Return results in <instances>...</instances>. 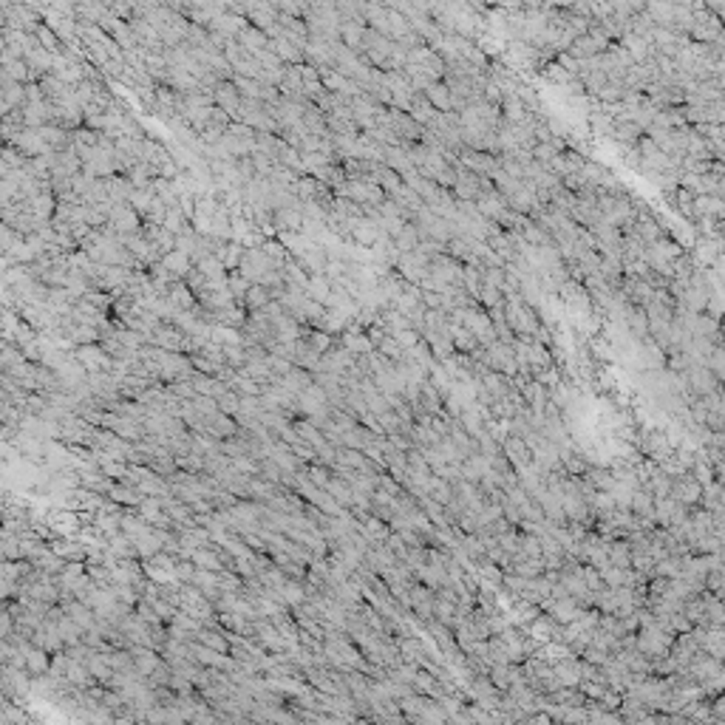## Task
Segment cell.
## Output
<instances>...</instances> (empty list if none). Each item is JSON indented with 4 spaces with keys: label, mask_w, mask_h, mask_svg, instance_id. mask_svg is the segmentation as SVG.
I'll list each match as a JSON object with an SVG mask.
<instances>
[{
    "label": "cell",
    "mask_w": 725,
    "mask_h": 725,
    "mask_svg": "<svg viewBox=\"0 0 725 725\" xmlns=\"http://www.w3.org/2000/svg\"><path fill=\"white\" fill-rule=\"evenodd\" d=\"M235 42L247 52V54H258V52H267L270 49V37L264 34V31H258L255 26H244L241 31H238V37H235Z\"/></svg>",
    "instance_id": "12"
},
{
    "label": "cell",
    "mask_w": 725,
    "mask_h": 725,
    "mask_svg": "<svg viewBox=\"0 0 725 725\" xmlns=\"http://www.w3.org/2000/svg\"><path fill=\"white\" fill-rule=\"evenodd\" d=\"M366 29H368L366 20H340V42H343L349 52L360 54L363 52V31Z\"/></svg>",
    "instance_id": "11"
},
{
    "label": "cell",
    "mask_w": 725,
    "mask_h": 725,
    "mask_svg": "<svg viewBox=\"0 0 725 725\" xmlns=\"http://www.w3.org/2000/svg\"><path fill=\"white\" fill-rule=\"evenodd\" d=\"M394 340H397V343H400V349H403V352H411V349H414V346L419 343V340H422V334H419L416 329H405V332L394 334Z\"/></svg>",
    "instance_id": "50"
},
{
    "label": "cell",
    "mask_w": 725,
    "mask_h": 725,
    "mask_svg": "<svg viewBox=\"0 0 725 725\" xmlns=\"http://www.w3.org/2000/svg\"><path fill=\"white\" fill-rule=\"evenodd\" d=\"M621 156H623V164H626V167L641 170L644 156H641V150H637V145H634V148H623V145H621Z\"/></svg>",
    "instance_id": "51"
},
{
    "label": "cell",
    "mask_w": 725,
    "mask_h": 725,
    "mask_svg": "<svg viewBox=\"0 0 725 725\" xmlns=\"http://www.w3.org/2000/svg\"><path fill=\"white\" fill-rule=\"evenodd\" d=\"M504 207H507V201H504L499 193H488V196H479V198H476V210H479V216H482L485 221H493Z\"/></svg>",
    "instance_id": "24"
},
{
    "label": "cell",
    "mask_w": 725,
    "mask_h": 725,
    "mask_svg": "<svg viewBox=\"0 0 725 725\" xmlns=\"http://www.w3.org/2000/svg\"><path fill=\"white\" fill-rule=\"evenodd\" d=\"M416 244H419V235H416V227H414V224H405V227L400 230V235L394 238L397 252H414Z\"/></svg>",
    "instance_id": "41"
},
{
    "label": "cell",
    "mask_w": 725,
    "mask_h": 725,
    "mask_svg": "<svg viewBox=\"0 0 725 725\" xmlns=\"http://www.w3.org/2000/svg\"><path fill=\"white\" fill-rule=\"evenodd\" d=\"M26 666H29L34 674L46 671V669H49V657H46V652H42V649H29V652H26Z\"/></svg>",
    "instance_id": "47"
},
{
    "label": "cell",
    "mask_w": 725,
    "mask_h": 725,
    "mask_svg": "<svg viewBox=\"0 0 725 725\" xmlns=\"http://www.w3.org/2000/svg\"><path fill=\"white\" fill-rule=\"evenodd\" d=\"M621 97H623V85L621 82H612V79H607V85L604 88L595 94V102L598 105H618L621 102Z\"/></svg>",
    "instance_id": "39"
},
{
    "label": "cell",
    "mask_w": 725,
    "mask_h": 725,
    "mask_svg": "<svg viewBox=\"0 0 725 725\" xmlns=\"http://www.w3.org/2000/svg\"><path fill=\"white\" fill-rule=\"evenodd\" d=\"M167 304L173 309H182V312H193L196 309V297H193V292L187 289L185 281H176V283H170V289H167Z\"/></svg>",
    "instance_id": "15"
},
{
    "label": "cell",
    "mask_w": 725,
    "mask_h": 725,
    "mask_svg": "<svg viewBox=\"0 0 725 725\" xmlns=\"http://www.w3.org/2000/svg\"><path fill=\"white\" fill-rule=\"evenodd\" d=\"M34 37H37V42H40V49L42 52H49L52 57H57V54H63V42H60V37L42 23L37 31H34Z\"/></svg>",
    "instance_id": "33"
},
{
    "label": "cell",
    "mask_w": 725,
    "mask_h": 725,
    "mask_svg": "<svg viewBox=\"0 0 725 725\" xmlns=\"http://www.w3.org/2000/svg\"><path fill=\"white\" fill-rule=\"evenodd\" d=\"M37 134H40V139L46 142V148L52 153H63V150L74 148L71 131H65V127H60V125H42V127H37Z\"/></svg>",
    "instance_id": "9"
},
{
    "label": "cell",
    "mask_w": 725,
    "mask_h": 725,
    "mask_svg": "<svg viewBox=\"0 0 725 725\" xmlns=\"http://www.w3.org/2000/svg\"><path fill=\"white\" fill-rule=\"evenodd\" d=\"M332 295V283L326 275H309L306 281V297L315 304H326V297Z\"/></svg>",
    "instance_id": "29"
},
{
    "label": "cell",
    "mask_w": 725,
    "mask_h": 725,
    "mask_svg": "<svg viewBox=\"0 0 725 725\" xmlns=\"http://www.w3.org/2000/svg\"><path fill=\"white\" fill-rule=\"evenodd\" d=\"M261 252L267 255V258H270V261H272V264H275L278 270H281V267H283V264H286V261L292 258V255H289V252L283 249V244H281L278 238H267V241L261 244Z\"/></svg>",
    "instance_id": "37"
},
{
    "label": "cell",
    "mask_w": 725,
    "mask_h": 725,
    "mask_svg": "<svg viewBox=\"0 0 725 725\" xmlns=\"http://www.w3.org/2000/svg\"><path fill=\"white\" fill-rule=\"evenodd\" d=\"M482 286L501 292V286H504V267L501 270H482Z\"/></svg>",
    "instance_id": "49"
},
{
    "label": "cell",
    "mask_w": 725,
    "mask_h": 725,
    "mask_svg": "<svg viewBox=\"0 0 725 725\" xmlns=\"http://www.w3.org/2000/svg\"><path fill=\"white\" fill-rule=\"evenodd\" d=\"M196 270L207 278V283L210 281H219V278H227V270H224V264L219 261V258H212V255H207V258H201L198 264H196Z\"/></svg>",
    "instance_id": "38"
},
{
    "label": "cell",
    "mask_w": 725,
    "mask_h": 725,
    "mask_svg": "<svg viewBox=\"0 0 725 725\" xmlns=\"http://www.w3.org/2000/svg\"><path fill=\"white\" fill-rule=\"evenodd\" d=\"M323 190H326V187H323L320 182H315V179L306 173V176L297 179V185H295L292 193L297 196V201H301V204H306V201H318V196H320Z\"/></svg>",
    "instance_id": "26"
},
{
    "label": "cell",
    "mask_w": 725,
    "mask_h": 725,
    "mask_svg": "<svg viewBox=\"0 0 725 725\" xmlns=\"http://www.w3.org/2000/svg\"><path fill=\"white\" fill-rule=\"evenodd\" d=\"M12 148H17V150H20L26 159H37V156H46V153H52V150L46 148V142L40 139V134H37V131H31V127H23V131L15 137Z\"/></svg>",
    "instance_id": "10"
},
{
    "label": "cell",
    "mask_w": 725,
    "mask_h": 725,
    "mask_svg": "<svg viewBox=\"0 0 725 725\" xmlns=\"http://www.w3.org/2000/svg\"><path fill=\"white\" fill-rule=\"evenodd\" d=\"M68 337H71L74 346H97L100 340H102V332L94 329V326H79V323H74V329L68 332Z\"/></svg>",
    "instance_id": "30"
},
{
    "label": "cell",
    "mask_w": 725,
    "mask_h": 725,
    "mask_svg": "<svg viewBox=\"0 0 725 725\" xmlns=\"http://www.w3.org/2000/svg\"><path fill=\"white\" fill-rule=\"evenodd\" d=\"M0 162H3L9 170H26V164H29V159L17 148H12V145H3V150H0Z\"/></svg>",
    "instance_id": "43"
},
{
    "label": "cell",
    "mask_w": 725,
    "mask_h": 725,
    "mask_svg": "<svg viewBox=\"0 0 725 725\" xmlns=\"http://www.w3.org/2000/svg\"><path fill=\"white\" fill-rule=\"evenodd\" d=\"M408 116L416 122V125H422V127H428L431 122H434V116H437V111L431 108V102L425 100L422 94H414V100H411V108H408Z\"/></svg>",
    "instance_id": "21"
},
{
    "label": "cell",
    "mask_w": 725,
    "mask_h": 725,
    "mask_svg": "<svg viewBox=\"0 0 725 725\" xmlns=\"http://www.w3.org/2000/svg\"><path fill=\"white\" fill-rule=\"evenodd\" d=\"M479 380H482V386H485L490 400H504L510 394V389H513V382H510L504 374H499V371H485Z\"/></svg>",
    "instance_id": "16"
},
{
    "label": "cell",
    "mask_w": 725,
    "mask_h": 725,
    "mask_svg": "<svg viewBox=\"0 0 725 725\" xmlns=\"http://www.w3.org/2000/svg\"><path fill=\"white\" fill-rule=\"evenodd\" d=\"M584 162H586V159H584L581 153H575V150H564V153H556V156H552V162L547 164V170L561 182V179L578 173V170L584 167Z\"/></svg>",
    "instance_id": "8"
},
{
    "label": "cell",
    "mask_w": 725,
    "mask_h": 725,
    "mask_svg": "<svg viewBox=\"0 0 725 725\" xmlns=\"http://www.w3.org/2000/svg\"><path fill=\"white\" fill-rule=\"evenodd\" d=\"M301 79H304V91H301V94L315 105V100H318L320 94H326L323 85H320V77H318V68H312V65L304 63V65H301Z\"/></svg>",
    "instance_id": "23"
},
{
    "label": "cell",
    "mask_w": 725,
    "mask_h": 725,
    "mask_svg": "<svg viewBox=\"0 0 725 725\" xmlns=\"http://www.w3.org/2000/svg\"><path fill=\"white\" fill-rule=\"evenodd\" d=\"M164 391H167L170 397H176L179 403H190V400L196 397V391H193V386H190V380H173V382H167Z\"/></svg>",
    "instance_id": "42"
},
{
    "label": "cell",
    "mask_w": 725,
    "mask_h": 725,
    "mask_svg": "<svg viewBox=\"0 0 725 725\" xmlns=\"http://www.w3.org/2000/svg\"><path fill=\"white\" fill-rule=\"evenodd\" d=\"M212 105L221 108L233 122H238V111H241V94L235 91L233 82H219L212 88Z\"/></svg>",
    "instance_id": "4"
},
{
    "label": "cell",
    "mask_w": 725,
    "mask_h": 725,
    "mask_svg": "<svg viewBox=\"0 0 725 725\" xmlns=\"http://www.w3.org/2000/svg\"><path fill=\"white\" fill-rule=\"evenodd\" d=\"M105 193H108L111 204H127V198L134 193V185L127 182V176H111V179H105Z\"/></svg>",
    "instance_id": "20"
},
{
    "label": "cell",
    "mask_w": 725,
    "mask_h": 725,
    "mask_svg": "<svg viewBox=\"0 0 725 725\" xmlns=\"http://www.w3.org/2000/svg\"><path fill=\"white\" fill-rule=\"evenodd\" d=\"M272 224L278 233H301L304 227V212L301 207H283L272 212Z\"/></svg>",
    "instance_id": "13"
},
{
    "label": "cell",
    "mask_w": 725,
    "mask_h": 725,
    "mask_svg": "<svg viewBox=\"0 0 725 725\" xmlns=\"http://www.w3.org/2000/svg\"><path fill=\"white\" fill-rule=\"evenodd\" d=\"M74 360L88 374H100V371H111L114 368V360L100 349V343L97 346H77L74 349Z\"/></svg>",
    "instance_id": "3"
},
{
    "label": "cell",
    "mask_w": 725,
    "mask_h": 725,
    "mask_svg": "<svg viewBox=\"0 0 725 725\" xmlns=\"http://www.w3.org/2000/svg\"><path fill=\"white\" fill-rule=\"evenodd\" d=\"M270 301H272V297H270V289H264V286H258V283H252V286L247 289V295H244V309H247V315H249V312H258V309H264Z\"/></svg>",
    "instance_id": "31"
},
{
    "label": "cell",
    "mask_w": 725,
    "mask_h": 725,
    "mask_svg": "<svg viewBox=\"0 0 725 725\" xmlns=\"http://www.w3.org/2000/svg\"><path fill=\"white\" fill-rule=\"evenodd\" d=\"M374 352H377V354H382L386 360H391V363H400V360H403V354H405V352L400 349V343H397V340H394L391 334H386V337H382L380 343L374 346Z\"/></svg>",
    "instance_id": "40"
},
{
    "label": "cell",
    "mask_w": 725,
    "mask_h": 725,
    "mask_svg": "<svg viewBox=\"0 0 725 725\" xmlns=\"http://www.w3.org/2000/svg\"><path fill=\"white\" fill-rule=\"evenodd\" d=\"M527 366H530V368H541V371H547V368L556 366V360H552V354H549V349H547L544 343L533 340V343H527Z\"/></svg>",
    "instance_id": "22"
},
{
    "label": "cell",
    "mask_w": 725,
    "mask_h": 725,
    "mask_svg": "<svg viewBox=\"0 0 725 725\" xmlns=\"http://www.w3.org/2000/svg\"><path fill=\"white\" fill-rule=\"evenodd\" d=\"M170 275L173 278H179V281H185V275L193 270V261H190V255L187 252H179V249H170L167 255H162V261H159Z\"/></svg>",
    "instance_id": "14"
},
{
    "label": "cell",
    "mask_w": 725,
    "mask_h": 725,
    "mask_svg": "<svg viewBox=\"0 0 725 725\" xmlns=\"http://www.w3.org/2000/svg\"><path fill=\"white\" fill-rule=\"evenodd\" d=\"M127 278H131V270H122V267H97V275H94V286L114 295L119 289H125Z\"/></svg>",
    "instance_id": "7"
},
{
    "label": "cell",
    "mask_w": 725,
    "mask_h": 725,
    "mask_svg": "<svg viewBox=\"0 0 725 725\" xmlns=\"http://www.w3.org/2000/svg\"><path fill=\"white\" fill-rule=\"evenodd\" d=\"M142 216L131 207V204H114L111 216H108V227H114L116 235H139L142 233Z\"/></svg>",
    "instance_id": "1"
},
{
    "label": "cell",
    "mask_w": 725,
    "mask_h": 725,
    "mask_svg": "<svg viewBox=\"0 0 725 725\" xmlns=\"http://www.w3.org/2000/svg\"><path fill=\"white\" fill-rule=\"evenodd\" d=\"M224 134L233 137V139H241V142H255V131H252V127H247L244 122H230Z\"/></svg>",
    "instance_id": "48"
},
{
    "label": "cell",
    "mask_w": 725,
    "mask_h": 725,
    "mask_svg": "<svg viewBox=\"0 0 725 725\" xmlns=\"http://www.w3.org/2000/svg\"><path fill=\"white\" fill-rule=\"evenodd\" d=\"M108 499H114L116 504H131V507H139V501H142V496L137 493V488H131V485H122V482L111 485V490H108Z\"/></svg>",
    "instance_id": "34"
},
{
    "label": "cell",
    "mask_w": 725,
    "mask_h": 725,
    "mask_svg": "<svg viewBox=\"0 0 725 725\" xmlns=\"http://www.w3.org/2000/svg\"><path fill=\"white\" fill-rule=\"evenodd\" d=\"M389 116H391V131L403 139V142H408V145H416V142H422V131L425 127L422 125H416L408 114H403V111H394V108H389Z\"/></svg>",
    "instance_id": "5"
},
{
    "label": "cell",
    "mask_w": 725,
    "mask_h": 725,
    "mask_svg": "<svg viewBox=\"0 0 725 725\" xmlns=\"http://www.w3.org/2000/svg\"><path fill=\"white\" fill-rule=\"evenodd\" d=\"M448 337H451V343H453V352L456 354H471L479 343H476V337L467 332L465 326H459V323H448Z\"/></svg>",
    "instance_id": "17"
},
{
    "label": "cell",
    "mask_w": 725,
    "mask_h": 725,
    "mask_svg": "<svg viewBox=\"0 0 725 725\" xmlns=\"http://www.w3.org/2000/svg\"><path fill=\"white\" fill-rule=\"evenodd\" d=\"M162 227H164V233H170V235H185V233H190L193 227H190V221L185 219V212L179 210V207H173V210H167V216H164V221H162Z\"/></svg>",
    "instance_id": "28"
},
{
    "label": "cell",
    "mask_w": 725,
    "mask_h": 725,
    "mask_svg": "<svg viewBox=\"0 0 725 725\" xmlns=\"http://www.w3.org/2000/svg\"><path fill=\"white\" fill-rule=\"evenodd\" d=\"M301 122H304V127H306V134H312V137H320V139H323V137H329V131H326V116H323V114H320L315 105L304 111V119H301Z\"/></svg>",
    "instance_id": "32"
},
{
    "label": "cell",
    "mask_w": 725,
    "mask_h": 725,
    "mask_svg": "<svg viewBox=\"0 0 725 725\" xmlns=\"http://www.w3.org/2000/svg\"><path fill=\"white\" fill-rule=\"evenodd\" d=\"M0 150H3V142H0Z\"/></svg>",
    "instance_id": "52"
},
{
    "label": "cell",
    "mask_w": 725,
    "mask_h": 725,
    "mask_svg": "<svg viewBox=\"0 0 725 725\" xmlns=\"http://www.w3.org/2000/svg\"><path fill=\"white\" fill-rule=\"evenodd\" d=\"M71 137H74V148H97L100 145V134L88 131V127H77Z\"/></svg>",
    "instance_id": "46"
},
{
    "label": "cell",
    "mask_w": 725,
    "mask_h": 725,
    "mask_svg": "<svg viewBox=\"0 0 725 725\" xmlns=\"http://www.w3.org/2000/svg\"><path fill=\"white\" fill-rule=\"evenodd\" d=\"M210 238L216 241H233V227H230V210L227 207H216L212 212V221H210Z\"/></svg>",
    "instance_id": "19"
},
{
    "label": "cell",
    "mask_w": 725,
    "mask_h": 725,
    "mask_svg": "<svg viewBox=\"0 0 725 725\" xmlns=\"http://www.w3.org/2000/svg\"><path fill=\"white\" fill-rule=\"evenodd\" d=\"M304 343H306V349L309 352H315V354H326L332 346H334V337L332 334H326V332H318V329H312L306 337H301Z\"/></svg>",
    "instance_id": "35"
},
{
    "label": "cell",
    "mask_w": 725,
    "mask_h": 725,
    "mask_svg": "<svg viewBox=\"0 0 725 725\" xmlns=\"http://www.w3.org/2000/svg\"><path fill=\"white\" fill-rule=\"evenodd\" d=\"M422 97L431 102V108L437 111V114H448L451 111V91H448V85L439 79V82H431L428 88L422 91Z\"/></svg>",
    "instance_id": "18"
},
{
    "label": "cell",
    "mask_w": 725,
    "mask_h": 725,
    "mask_svg": "<svg viewBox=\"0 0 725 725\" xmlns=\"http://www.w3.org/2000/svg\"><path fill=\"white\" fill-rule=\"evenodd\" d=\"M221 352H224V363H227L230 371H241V368L247 366V352H244V346H221Z\"/></svg>",
    "instance_id": "44"
},
{
    "label": "cell",
    "mask_w": 725,
    "mask_h": 725,
    "mask_svg": "<svg viewBox=\"0 0 725 725\" xmlns=\"http://www.w3.org/2000/svg\"><path fill=\"white\" fill-rule=\"evenodd\" d=\"M459 164H462L465 170H471V173H476V176H490L493 170L499 167V156H488V153H479V150L462 148Z\"/></svg>",
    "instance_id": "6"
},
{
    "label": "cell",
    "mask_w": 725,
    "mask_h": 725,
    "mask_svg": "<svg viewBox=\"0 0 725 725\" xmlns=\"http://www.w3.org/2000/svg\"><path fill=\"white\" fill-rule=\"evenodd\" d=\"M210 343H219V346H244V337L238 329H227V326H210Z\"/></svg>",
    "instance_id": "27"
},
{
    "label": "cell",
    "mask_w": 725,
    "mask_h": 725,
    "mask_svg": "<svg viewBox=\"0 0 725 725\" xmlns=\"http://www.w3.org/2000/svg\"><path fill=\"white\" fill-rule=\"evenodd\" d=\"M150 201H153V190L148 187V190H134L131 193V198H127V204H131L139 216L145 219V212H148V207H150Z\"/></svg>",
    "instance_id": "45"
},
{
    "label": "cell",
    "mask_w": 725,
    "mask_h": 725,
    "mask_svg": "<svg viewBox=\"0 0 725 725\" xmlns=\"http://www.w3.org/2000/svg\"><path fill=\"white\" fill-rule=\"evenodd\" d=\"M482 270L485 267H479V264L462 267V289L471 295L474 301H479V292H482Z\"/></svg>",
    "instance_id": "25"
},
{
    "label": "cell",
    "mask_w": 725,
    "mask_h": 725,
    "mask_svg": "<svg viewBox=\"0 0 725 725\" xmlns=\"http://www.w3.org/2000/svg\"><path fill=\"white\" fill-rule=\"evenodd\" d=\"M230 82L235 85V91L241 94V100H258V102H261V82H258V79H247V77L233 74Z\"/></svg>",
    "instance_id": "36"
},
{
    "label": "cell",
    "mask_w": 725,
    "mask_h": 725,
    "mask_svg": "<svg viewBox=\"0 0 725 725\" xmlns=\"http://www.w3.org/2000/svg\"><path fill=\"white\" fill-rule=\"evenodd\" d=\"M428 275L442 286H462V264L448 258L445 252L428 261Z\"/></svg>",
    "instance_id": "2"
}]
</instances>
